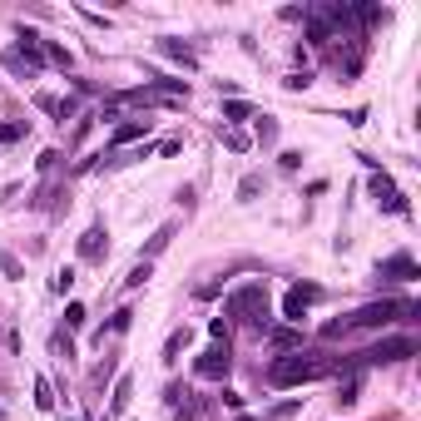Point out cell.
<instances>
[{
  "label": "cell",
  "instance_id": "1",
  "mask_svg": "<svg viewBox=\"0 0 421 421\" xmlns=\"http://www.w3.org/2000/svg\"><path fill=\"white\" fill-rule=\"evenodd\" d=\"M337 362L332 357H312V352H288L268 367V382L273 387H302V382H318V377H332Z\"/></svg>",
  "mask_w": 421,
  "mask_h": 421
},
{
  "label": "cell",
  "instance_id": "2",
  "mask_svg": "<svg viewBox=\"0 0 421 421\" xmlns=\"http://www.w3.org/2000/svg\"><path fill=\"white\" fill-rule=\"evenodd\" d=\"M228 318H238V323H248V327H258V332H268V327H273L268 288H263V283H248V288H238V293L228 297Z\"/></svg>",
  "mask_w": 421,
  "mask_h": 421
},
{
  "label": "cell",
  "instance_id": "3",
  "mask_svg": "<svg viewBox=\"0 0 421 421\" xmlns=\"http://www.w3.org/2000/svg\"><path fill=\"white\" fill-rule=\"evenodd\" d=\"M416 312H421V307H416L411 297H382V302L357 307L352 318H347V327H387V323H397V318H401V323H411Z\"/></svg>",
  "mask_w": 421,
  "mask_h": 421
},
{
  "label": "cell",
  "instance_id": "4",
  "mask_svg": "<svg viewBox=\"0 0 421 421\" xmlns=\"http://www.w3.org/2000/svg\"><path fill=\"white\" fill-rule=\"evenodd\" d=\"M411 352H416V337H387V342H377V347L357 352L352 372H357V367H377V362H401V357H411Z\"/></svg>",
  "mask_w": 421,
  "mask_h": 421
},
{
  "label": "cell",
  "instance_id": "5",
  "mask_svg": "<svg viewBox=\"0 0 421 421\" xmlns=\"http://www.w3.org/2000/svg\"><path fill=\"white\" fill-rule=\"evenodd\" d=\"M318 297H323V288H318V283H293V288H288V297H283V318L297 327V323H302V312L318 302Z\"/></svg>",
  "mask_w": 421,
  "mask_h": 421
},
{
  "label": "cell",
  "instance_id": "6",
  "mask_svg": "<svg viewBox=\"0 0 421 421\" xmlns=\"http://www.w3.org/2000/svg\"><path fill=\"white\" fill-rule=\"evenodd\" d=\"M228 367H233V357H228V342H219V347H208V352L193 362V372H198L203 382H223V377H228Z\"/></svg>",
  "mask_w": 421,
  "mask_h": 421
},
{
  "label": "cell",
  "instance_id": "7",
  "mask_svg": "<svg viewBox=\"0 0 421 421\" xmlns=\"http://www.w3.org/2000/svg\"><path fill=\"white\" fill-rule=\"evenodd\" d=\"M367 189H372V198H377V208H387V214H406V198H401V189L387 179V174H377L372 169V179H367Z\"/></svg>",
  "mask_w": 421,
  "mask_h": 421
},
{
  "label": "cell",
  "instance_id": "8",
  "mask_svg": "<svg viewBox=\"0 0 421 421\" xmlns=\"http://www.w3.org/2000/svg\"><path fill=\"white\" fill-rule=\"evenodd\" d=\"M377 278H392V283H411L416 278V258L411 253H392L377 263Z\"/></svg>",
  "mask_w": 421,
  "mask_h": 421
},
{
  "label": "cell",
  "instance_id": "9",
  "mask_svg": "<svg viewBox=\"0 0 421 421\" xmlns=\"http://www.w3.org/2000/svg\"><path fill=\"white\" fill-rule=\"evenodd\" d=\"M110 233H104V223H94V228H84V238H80V258L84 263H104V253H110V243H104Z\"/></svg>",
  "mask_w": 421,
  "mask_h": 421
},
{
  "label": "cell",
  "instance_id": "10",
  "mask_svg": "<svg viewBox=\"0 0 421 421\" xmlns=\"http://www.w3.org/2000/svg\"><path fill=\"white\" fill-rule=\"evenodd\" d=\"M154 129V119H124V124H115V134H110V144L115 149H124V144H134V139H144Z\"/></svg>",
  "mask_w": 421,
  "mask_h": 421
},
{
  "label": "cell",
  "instance_id": "11",
  "mask_svg": "<svg viewBox=\"0 0 421 421\" xmlns=\"http://www.w3.org/2000/svg\"><path fill=\"white\" fill-rule=\"evenodd\" d=\"M159 55H169V60H179L184 70H198V55L189 45H179V40H159Z\"/></svg>",
  "mask_w": 421,
  "mask_h": 421
},
{
  "label": "cell",
  "instance_id": "12",
  "mask_svg": "<svg viewBox=\"0 0 421 421\" xmlns=\"http://www.w3.org/2000/svg\"><path fill=\"white\" fill-rule=\"evenodd\" d=\"M268 342L278 352H302V332L297 327H268Z\"/></svg>",
  "mask_w": 421,
  "mask_h": 421
},
{
  "label": "cell",
  "instance_id": "13",
  "mask_svg": "<svg viewBox=\"0 0 421 421\" xmlns=\"http://www.w3.org/2000/svg\"><path fill=\"white\" fill-rule=\"evenodd\" d=\"M253 139H258L263 149L278 144V119H273V115H258V119H253Z\"/></svg>",
  "mask_w": 421,
  "mask_h": 421
},
{
  "label": "cell",
  "instance_id": "14",
  "mask_svg": "<svg viewBox=\"0 0 421 421\" xmlns=\"http://www.w3.org/2000/svg\"><path fill=\"white\" fill-rule=\"evenodd\" d=\"M189 342H193V332H189V327H174V332H169V342H164V362L174 367V362H179V352H184Z\"/></svg>",
  "mask_w": 421,
  "mask_h": 421
},
{
  "label": "cell",
  "instance_id": "15",
  "mask_svg": "<svg viewBox=\"0 0 421 421\" xmlns=\"http://www.w3.org/2000/svg\"><path fill=\"white\" fill-rule=\"evenodd\" d=\"M169 243H174V223H159V228H154V238H149V248H144V263H149V258H159Z\"/></svg>",
  "mask_w": 421,
  "mask_h": 421
},
{
  "label": "cell",
  "instance_id": "16",
  "mask_svg": "<svg viewBox=\"0 0 421 421\" xmlns=\"http://www.w3.org/2000/svg\"><path fill=\"white\" fill-rule=\"evenodd\" d=\"M223 119H228V124H243V119H253V104H248V99H238V94H233V99H228V104H223Z\"/></svg>",
  "mask_w": 421,
  "mask_h": 421
},
{
  "label": "cell",
  "instance_id": "17",
  "mask_svg": "<svg viewBox=\"0 0 421 421\" xmlns=\"http://www.w3.org/2000/svg\"><path fill=\"white\" fill-rule=\"evenodd\" d=\"M129 397H134V382H129V377H115V401H110V411L119 416V411L129 406Z\"/></svg>",
  "mask_w": 421,
  "mask_h": 421
},
{
  "label": "cell",
  "instance_id": "18",
  "mask_svg": "<svg viewBox=\"0 0 421 421\" xmlns=\"http://www.w3.org/2000/svg\"><path fill=\"white\" fill-rule=\"evenodd\" d=\"M129 323H134V307H119L115 318H110V327H104V332H115V337H119V332H129ZM104 332H99V342H104Z\"/></svg>",
  "mask_w": 421,
  "mask_h": 421
},
{
  "label": "cell",
  "instance_id": "19",
  "mask_svg": "<svg viewBox=\"0 0 421 421\" xmlns=\"http://www.w3.org/2000/svg\"><path fill=\"white\" fill-rule=\"evenodd\" d=\"M357 392H362V377L352 372V377H347V382L337 387V406H352V401H357Z\"/></svg>",
  "mask_w": 421,
  "mask_h": 421
},
{
  "label": "cell",
  "instance_id": "20",
  "mask_svg": "<svg viewBox=\"0 0 421 421\" xmlns=\"http://www.w3.org/2000/svg\"><path fill=\"white\" fill-rule=\"evenodd\" d=\"M35 406H40V411L55 406V392H50V382H45V377H35Z\"/></svg>",
  "mask_w": 421,
  "mask_h": 421
},
{
  "label": "cell",
  "instance_id": "21",
  "mask_svg": "<svg viewBox=\"0 0 421 421\" xmlns=\"http://www.w3.org/2000/svg\"><path fill=\"white\" fill-rule=\"evenodd\" d=\"M258 189H263V174H243V184H238V198L248 203V198H258Z\"/></svg>",
  "mask_w": 421,
  "mask_h": 421
},
{
  "label": "cell",
  "instance_id": "22",
  "mask_svg": "<svg viewBox=\"0 0 421 421\" xmlns=\"http://www.w3.org/2000/svg\"><path fill=\"white\" fill-rule=\"evenodd\" d=\"M174 421H198V401H193V392H189L179 406H174Z\"/></svg>",
  "mask_w": 421,
  "mask_h": 421
},
{
  "label": "cell",
  "instance_id": "23",
  "mask_svg": "<svg viewBox=\"0 0 421 421\" xmlns=\"http://www.w3.org/2000/svg\"><path fill=\"white\" fill-rule=\"evenodd\" d=\"M45 60H50V65H65V70L75 65V60H70V50H65V45H45Z\"/></svg>",
  "mask_w": 421,
  "mask_h": 421
},
{
  "label": "cell",
  "instance_id": "24",
  "mask_svg": "<svg viewBox=\"0 0 421 421\" xmlns=\"http://www.w3.org/2000/svg\"><path fill=\"white\" fill-rule=\"evenodd\" d=\"M144 283H149V263H134L129 278H124V288H144Z\"/></svg>",
  "mask_w": 421,
  "mask_h": 421
},
{
  "label": "cell",
  "instance_id": "25",
  "mask_svg": "<svg viewBox=\"0 0 421 421\" xmlns=\"http://www.w3.org/2000/svg\"><path fill=\"white\" fill-rule=\"evenodd\" d=\"M0 273H6V278H25L20 263H15V253H6V248H0Z\"/></svg>",
  "mask_w": 421,
  "mask_h": 421
},
{
  "label": "cell",
  "instance_id": "26",
  "mask_svg": "<svg viewBox=\"0 0 421 421\" xmlns=\"http://www.w3.org/2000/svg\"><path fill=\"white\" fill-rule=\"evenodd\" d=\"M65 327H84V307H80V302L65 307Z\"/></svg>",
  "mask_w": 421,
  "mask_h": 421
},
{
  "label": "cell",
  "instance_id": "27",
  "mask_svg": "<svg viewBox=\"0 0 421 421\" xmlns=\"http://www.w3.org/2000/svg\"><path fill=\"white\" fill-rule=\"evenodd\" d=\"M104 382H115V357H104V367L94 372V387H104Z\"/></svg>",
  "mask_w": 421,
  "mask_h": 421
},
{
  "label": "cell",
  "instance_id": "28",
  "mask_svg": "<svg viewBox=\"0 0 421 421\" xmlns=\"http://www.w3.org/2000/svg\"><path fill=\"white\" fill-rule=\"evenodd\" d=\"M293 411H297V401H278V406H273L268 416H263V421H283V416H293Z\"/></svg>",
  "mask_w": 421,
  "mask_h": 421
},
{
  "label": "cell",
  "instance_id": "29",
  "mask_svg": "<svg viewBox=\"0 0 421 421\" xmlns=\"http://www.w3.org/2000/svg\"><path fill=\"white\" fill-rule=\"evenodd\" d=\"M283 84H288V89H307V84H312V75H307V70H293Z\"/></svg>",
  "mask_w": 421,
  "mask_h": 421
},
{
  "label": "cell",
  "instance_id": "30",
  "mask_svg": "<svg viewBox=\"0 0 421 421\" xmlns=\"http://www.w3.org/2000/svg\"><path fill=\"white\" fill-rule=\"evenodd\" d=\"M223 144H228V149H248V134H243V129H223Z\"/></svg>",
  "mask_w": 421,
  "mask_h": 421
},
{
  "label": "cell",
  "instance_id": "31",
  "mask_svg": "<svg viewBox=\"0 0 421 421\" xmlns=\"http://www.w3.org/2000/svg\"><path fill=\"white\" fill-rule=\"evenodd\" d=\"M70 288H75V268H60L55 273V293H70Z\"/></svg>",
  "mask_w": 421,
  "mask_h": 421
},
{
  "label": "cell",
  "instance_id": "32",
  "mask_svg": "<svg viewBox=\"0 0 421 421\" xmlns=\"http://www.w3.org/2000/svg\"><path fill=\"white\" fill-rule=\"evenodd\" d=\"M278 164L293 174V169H302V154H297V149H288V154H278Z\"/></svg>",
  "mask_w": 421,
  "mask_h": 421
},
{
  "label": "cell",
  "instance_id": "33",
  "mask_svg": "<svg viewBox=\"0 0 421 421\" xmlns=\"http://www.w3.org/2000/svg\"><path fill=\"white\" fill-rule=\"evenodd\" d=\"M25 134V124H0V144H15Z\"/></svg>",
  "mask_w": 421,
  "mask_h": 421
},
{
  "label": "cell",
  "instance_id": "34",
  "mask_svg": "<svg viewBox=\"0 0 421 421\" xmlns=\"http://www.w3.org/2000/svg\"><path fill=\"white\" fill-rule=\"evenodd\" d=\"M214 293H223V278H214V283H198V288H193V297H214Z\"/></svg>",
  "mask_w": 421,
  "mask_h": 421
},
{
  "label": "cell",
  "instance_id": "35",
  "mask_svg": "<svg viewBox=\"0 0 421 421\" xmlns=\"http://www.w3.org/2000/svg\"><path fill=\"white\" fill-rule=\"evenodd\" d=\"M208 332H214L219 342H228V318H214V323H208Z\"/></svg>",
  "mask_w": 421,
  "mask_h": 421
},
{
  "label": "cell",
  "instance_id": "36",
  "mask_svg": "<svg viewBox=\"0 0 421 421\" xmlns=\"http://www.w3.org/2000/svg\"><path fill=\"white\" fill-rule=\"evenodd\" d=\"M238 421H258V416H238Z\"/></svg>",
  "mask_w": 421,
  "mask_h": 421
}]
</instances>
